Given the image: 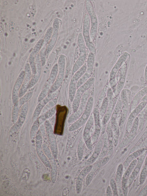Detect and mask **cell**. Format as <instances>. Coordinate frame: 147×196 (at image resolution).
Segmentation results:
<instances>
[{
    "label": "cell",
    "instance_id": "6da1fadb",
    "mask_svg": "<svg viewBox=\"0 0 147 196\" xmlns=\"http://www.w3.org/2000/svg\"><path fill=\"white\" fill-rule=\"evenodd\" d=\"M94 103L93 97H90L88 101L84 110L80 117L73 123L69 128L70 131L76 130L86 122L90 116Z\"/></svg>",
    "mask_w": 147,
    "mask_h": 196
},
{
    "label": "cell",
    "instance_id": "7a4b0ae2",
    "mask_svg": "<svg viewBox=\"0 0 147 196\" xmlns=\"http://www.w3.org/2000/svg\"><path fill=\"white\" fill-rule=\"evenodd\" d=\"M78 44L79 51V55L75 62L72 70L73 75L84 65L86 57V44L82 35L80 33L78 37Z\"/></svg>",
    "mask_w": 147,
    "mask_h": 196
},
{
    "label": "cell",
    "instance_id": "3957f363",
    "mask_svg": "<svg viewBox=\"0 0 147 196\" xmlns=\"http://www.w3.org/2000/svg\"><path fill=\"white\" fill-rule=\"evenodd\" d=\"M90 21L89 15L88 13H85L84 17L82 34L86 45L90 52L94 54L96 51L95 48L90 36Z\"/></svg>",
    "mask_w": 147,
    "mask_h": 196
},
{
    "label": "cell",
    "instance_id": "277c9868",
    "mask_svg": "<svg viewBox=\"0 0 147 196\" xmlns=\"http://www.w3.org/2000/svg\"><path fill=\"white\" fill-rule=\"evenodd\" d=\"M85 5L87 12L90 19L91 27L90 36L91 41H93L95 39L97 32L98 20L93 6L90 1L86 0Z\"/></svg>",
    "mask_w": 147,
    "mask_h": 196
},
{
    "label": "cell",
    "instance_id": "5b68a950",
    "mask_svg": "<svg viewBox=\"0 0 147 196\" xmlns=\"http://www.w3.org/2000/svg\"><path fill=\"white\" fill-rule=\"evenodd\" d=\"M94 81V77H90L77 89L72 102V107L73 112H75L77 111L82 95L92 85Z\"/></svg>",
    "mask_w": 147,
    "mask_h": 196
},
{
    "label": "cell",
    "instance_id": "8992f818",
    "mask_svg": "<svg viewBox=\"0 0 147 196\" xmlns=\"http://www.w3.org/2000/svg\"><path fill=\"white\" fill-rule=\"evenodd\" d=\"M129 54L127 52H124L119 57L112 68L109 75V82L111 87L117 84L116 76L121 67L127 59Z\"/></svg>",
    "mask_w": 147,
    "mask_h": 196
},
{
    "label": "cell",
    "instance_id": "52a82bcc",
    "mask_svg": "<svg viewBox=\"0 0 147 196\" xmlns=\"http://www.w3.org/2000/svg\"><path fill=\"white\" fill-rule=\"evenodd\" d=\"M90 95L89 91H86L82 95L80 104L77 111L73 112L69 117L67 122L69 123H73L78 120L81 116L83 113Z\"/></svg>",
    "mask_w": 147,
    "mask_h": 196
},
{
    "label": "cell",
    "instance_id": "ba28073f",
    "mask_svg": "<svg viewBox=\"0 0 147 196\" xmlns=\"http://www.w3.org/2000/svg\"><path fill=\"white\" fill-rule=\"evenodd\" d=\"M129 55L127 59L122 64L119 70V79L116 87L115 95L117 96L121 92L124 87L126 79L127 71L129 61Z\"/></svg>",
    "mask_w": 147,
    "mask_h": 196
},
{
    "label": "cell",
    "instance_id": "9c48e42d",
    "mask_svg": "<svg viewBox=\"0 0 147 196\" xmlns=\"http://www.w3.org/2000/svg\"><path fill=\"white\" fill-rule=\"evenodd\" d=\"M59 73L57 79L49 91L50 93L57 89L61 85L63 80L65 66V58L63 55H61L58 60Z\"/></svg>",
    "mask_w": 147,
    "mask_h": 196
},
{
    "label": "cell",
    "instance_id": "30bf717a",
    "mask_svg": "<svg viewBox=\"0 0 147 196\" xmlns=\"http://www.w3.org/2000/svg\"><path fill=\"white\" fill-rule=\"evenodd\" d=\"M94 123L93 115L92 114L86 122L83 135L84 140L87 147L91 151L92 149V144L91 141V131Z\"/></svg>",
    "mask_w": 147,
    "mask_h": 196
},
{
    "label": "cell",
    "instance_id": "8fae6325",
    "mask_svg": "<svg viewBox=\"0 0 147 196\" xmlns=\"http://www.w3.org/2000/svg\"><path fill=\"white\" fill-rule=\"evenodd\" d=\"M107 96L108 105L102 121L106 125L111 117L114 109V95L112 90L111 88H109L107 91Z\"/></svg>",
    "mask_w": 147,
    "mask_h": 196
},
{
    "label": "cell",
    "instance_id": "7c38bea8",
    "mask_svg": "<svg viewBox=\"0 0 147 196\" xmlns=\"http://www.w3.org/2000/svg\"><path fill=\"white\" fill-rule=\"evenodd\" d=\"M147 101H142L138 104L136 108L133 109L129 115L127 120V130L129 132L132 127L134 120L137 116L140 113L145 106Z\"/></svg>",
    "mask_w": 147,
    "mask_h": 196
},
{
    "label": "cell",
    "instance_id": "4fadbf2b",
    "mask_svg": "<svg viewBox=\"0 0 147 196\" xmlns=\"http://www.w3.org/2000/svg\"><path fill=\"white\" fill-rule=\"evenodd\" d=\"M95 130L91 137V141L92 145L96 142L98 139L101 131L100 118L99 111L97 108H95L93 112Z\"/></svg>",
    "mask_w": 147,
    "mask_h": 196
},
{
    "label": "cell",
    "instance_id": "5bb4252c",
    "mask_svg": "<svg viewBox=\"0 0 147 196\" xmlns=\"http://www.w3.org/2000/svg\"><path fill=\"white\" fill-rule=\"evenodd\" d=\"M137 159L133 160L127 167V170L122 179L121 185L123 193L125 196H126L127 193V182L128 179L138 162Z\"/></svg>",
    "mask_w": 147,
    "mask_h": 196
},
{
    "label": "cell",
    "instance_id": "9a60e30c",
    "mask_svg": "<svg viewBox=\"0 0 147 196\" xmlns=\"http://www.w3.org/2000/svg\"><path fill=\"white\" fill-rule=\"evenodd\" d=\"M28 109V104L27 103L22 105L20 112L18 120L11 128V131H17L23 125L25 120Z\"/></svg>",
    "mask_w": 147,
    "mask_h": 196
},
{
    "label": "cell",
    "instance_id": "2e32d148",
    "mask_svg": "<svg viewBox=\"0 0 147 196\" xmlns=\"http://www.w3.org/2000/svg\"><path fill=\"white\" fill-rule=\"evenodd\" d=\"M138 124L139 118L138 117H137L134 120L129 135L120 144L119 146L120 148L125 147L133 140L137 133L138 127Z\"/></svg>",
    "mask_w": 147,
    "mask_h": 196
},
{
    "label": "cell",
    "instance_id": "e0dca14e",
    "mask_svg": "<svg viewBox=\"0 0 147 196\" xmlns=\"http://www.w3.org/2000/svg\"><path fill=\"white\" fill-rule=\"evenodd\" d=\"M30 70L29 64H26L25 68V75L23 84L19 93V97H22L25 94L29 87L30 77Z\"/></svg>",
    "mask_w": 147,
    "mask_h": 196
},
{
    "label": "cell",
    "instance_id": "ac0fdd59",
    "mask_svg": "<svg viewBox=\"0 0 147 196\" xmlns=\"http://www.w3.org/2000/svg\"><path fill=\"white\" fill-rule=\"evenodd\" d=\"M25 75V72L22 71L20 73L14 86L12 92V100L15 104L18 101L19 93L21 85L23 81Z\"/></svg>",
    "mask_w": 147,
    "mask_h": 196
},
{
    "label": "cell",
    "instance_id": "d6986e66",
    "mask_svg": "<svg viewBox=\"0 0 147 196\" xmlns=\"http://www.w3.org/2000/svg\"><path fill=\"white\" fill-rule=\"evenodd\" d=\"M92 166L90 165L84 168L80 172L77 178L76 182V190L77 193H80L82 188V183L85 176L90 172Z\"/></svg>",
    "mask_w": 147,
    "mask_h": 196
},
{
    "label": "cell",
    "instance_id": "ffe728a7",
    "mask_svg": "<svg viewBox=\"0 0 147 196\" xmlns=\"http://www.w3.org/2000/svg\"><path fill=\"white\" fill-rule=\"evenodd\" d=\"M146 154L145 153L144 154L138 159L137 164L129 176L127 182V186L128 188L130 187L139 172L144 161Z\"/></svg>",
    "mask_w": 147,
    "mask_h": 196
},
{
    "label": "cell",
    "instance_id": "44dd1931",
    "mask_svg": "<svg viewBox=\"0 0 147 196\" xmlns=\"http://www.w3.org/2000/svg\"><path fill=\"white\" fill-rule=\"evenodd\" d=\"M59 26V20L56 19L54 21L53 24V34L49 45L47 47L46 53L48 54L52 49L57 39L58 30Z\"/></svg>",
    "mask_w": 147,
    "mask_h": 196
},
{
    "label": "cell",
    "instance_id": "7402d4cb",
    "mask_svg": "<svg viewBox=\"0 0 147 196\" xmlns=\"http://www.w3.org/2000/svg\"><path fill=\"white\" fill-rule=\"evenodd\" d=\"M103 145V141L101 139L97 144L92 156L85 162V165L86 166L91 165L95 161L101 151Z\"/></svg>",
    "mask_w": 147,
    "mask_h": 196
},
{
    "label": "cell",
    "instance_id": "603a6c76",
    "mask_svg": "<svg viewBox=\"0 0 147 196\" xmlns=\"http://www.w3.org/2000/svg\"><path fill=\"white\" fill-rule=\"evenodd\" d=\"M86 68V64H84L73 75L71 80L69 87L76 88L77 82L85 73Z\"/></svg>",
    "mask_w": 147,
    "mask_h": 196
},
{
    "label": "cell",
    "instance_id": "cb8c5ba5",
    "mask_svg": "<svg viewBox=\"0 0 147 196\" xmlns=\"http://www.w3.org/2000/svg\"><path fill=\"white\" fill-rule=\"evenodd\" d=\"M147 94V86L138 92L135 95L132 100L131 111H132L139 104L140 99Z\"/></svg>",
    "mask_w": 147,
    "mask_h": 196
},
{
    "label": "cell",
    "instance_id": "d4e9b609",
    "mask_svg": "<svg viewBox=\"0 0 147 196\" xmlns=\"http://www.w3.org/2000/svg\"><path fill=\"white\" fill-rule=\"evenodd\" d=\"M122 103L120 97H119L114 109L111 115V124L113 128L117 127L116 124V121L117 116L122 109Z\"/></svg>",
    "mask_w": 147,
    "mask_h": 196
},
{
    "label": "cell",
    "instance_id": "484cf974",
    "mask_svg": "<svg viewBox=\"0 0 147 196\" xmlns=\"http://www.w3.org/2000/svg\"><path fill=\"white\" fill-rule=\"evenodd\" d=\"M94 62V55L90 52L88 56L87 61V68L86 72L91 75L93 70Z\"/></svg>",
    "mask_w": 147,
    "mask_h": 196
},
{
    "label": "cell",
    "instance_id": "4316f807",
    "mask_svg": "<svg viewBox=\"0 0 147 196\" xmlns=\"http://www.w3.org/2000/svg\"><path fill=\"white\" fill-rule=\"evenodd\" d=\"M49 100V98L47 97L42 102L40 103L37 106L34 112L32 117V119L33 122L36 121L38 118L43 107Z\"/></svg>",
    "mask_w": 147,
    "mask_h": 196
},
{
    "label": "cell",
    "instance_id": "83f0119b",
    "mask_svg": "<svg viewBox=\"0 0 147 196\" xmlns=\"http://www.w3.org/2000/svg\"><path fill=\"white\" fill-rule=\"evenodd\" d=\"M145 150V148H142L132 153L125 160L123 165L125 168L128 167L131 163L143 152Z\"/></svg>",
    "mask_w": 147,
    "mask_h": 196
},
{
    "label": "cell",
    "instance_id": "f1b7e54d",
    "mask_svg": "<svg viewBox=\"0 0 147 196\" xmlns=\"http://www.w3.org/2000/svg\"><path fill=\"white\" fill-rule=\"evenodd\" d=\"M42 40L41 39L37 43L30 55L29 62L30 63L31 66L32 67H34L35 66L34 63V57L39 50L42 43Z\"/></svg>",
    "mask_w": 147,
    "mask_h": 196
},
{
    "label": "cell",
    "instance_id": "f546056e",
    "mask_svg": "<svg viewBox=\"0 0 147 196\" xmlns=\"http://www.w3.org/2000/svg\"><path fill=\"white\" fill-rule=\"evenodd\" d=\"M123 168V165L120 164L117 168L116 173V182L119 190L120 191H121Z\"/></svg>",
    "mask_w": 147,
    "mask_h": 196
},
{
    "label": "cell",
    "instance_id": "4dcf8cb0",
    "mask_svg": "<svg viewBox=\"0 0 147 196\" xmlns=\"http://www.w3.org/2000/svg\"><path fill=\"white\" fill-rule=\"evenodd\" d=\"M108 105V100L106 97L104 99L99 111L100 119H103L106 112Z\"/></svg>",
    "mask_w": 147,
    "mask_h": 196
},
{
    "label": "cell",
    "instance_id": "1f68e13d",
    "mask_svg": "<svg viewBox=\"0 0 147 196\" xmlns=\"http://www.w3.org/2000/svg\"><path fill=\"white\" fill-rule=\"evenodd\" d=\"M20 106L18 101L14 104L12 114V121L13 124H15L18 120Z\"/></svg>",
    "mask_w": 147,
    "mask_h": 196
},
{
    "label": "cell",
    "instance_id": "d6a6232c",
    "mask_svg": "<svg viewBox=\"0 0 147 196\" xmlns=\"http://www.w3.org/2000/svg\"><path fill=\"white\" fill-rule=\"evenodd\" d=\"M84 140H83L82 138H81L79 141L77 149V155L78 158L80 160H81L83 156L84 145Z\"/></svg>",
    "mask_w": 147,
    "mask_h": 196
},
{
    "label": "cell",
    "instance_id": "836d02e7",
    "mask_svg": "<svg viewBox=\"0 0 147 196\" xmlns=\"http://www.w3.org/2000/svg\"><path fill=\"white\" fill-rule=\"evenodd\" d=\"M109 122L107 126V131L109 138V154H112L113 151V144L112 139V129H111V125Z\"/></svg>",
    "mask_w": 147,
    "mask_h": 196
},
{
    "label": "cell",
    "instance_id": "e575fe53",
    "mask_svg": "<svg viewBox=\"0 0 147 196\" xmlns=\"http://www.w3.org/2000/svg\"><path fill=\"white\" fill-rule=\"evenodd\" d=\"M91 75L85 72L84 74L79 79L76 84V89L85 83L90 78Z\"/></svg>",
    "mask_w": 147,
    "mask_h": 196
},
{
    "label": "cell",
    "instance_id": "d590c367",
    "mask_svg": "<svg viewBox=\"0 0 147 196\" xmlns=\"http://www.w3.org/2000/svg\"><path fill=\"white\" fill-rule=\"evenodd\" d=\"M147 176V164L143 168L141 172L140 177V185L144 182Z\"/></svg>",
    "mask_w": 147,
    "mask_h": 196
},
{
    "label": "cell",
    "instance_id": "8d00e7d4",
    "mask_svg": "<svg viewBox=\"0 0 147 196\" xmlns=\"http://www.w3.org/2000/svg\"><path fill=\"white\" fill-rule=\"evenodd\" d=\"M32 95V93L30 92L27 93L22 97L18 102L20 105H22L26 103L31 98Z\"/></svg>",
    "mask_w": 147,
    "mask_h": 196
},
{
    "label": "cell",
    "instance_id": "74e56055",
    "mask_svg": "<svg viewBox=\"0 0 147 196\" xmlns=\"http://www.w3.org/2000/svg\"><path fill=\"white\" fill-rule=\"evenodd\" d=\"M110 187L112 191L113 195L118 196V192L116 183L114 179L113 178L111 179L110 181Z\"/></svg>",
    "mask_w": 147,
    "mask_h": 196
},
{
    "label": "cell",
    "instance_id": "f35d334b",
    "mask_svg": "<svg viewBox=\"0 0 147 196\" xmlns=\"http://www.w3.org/2000/svg\"><path fill=\"white\" fill-rule=\"evenodd\" d=\"M56 111V107H54L48 111L44 114L42 118L44 120L51 117L55 114Z\"/></svg>",
    "mask_w": 147,
    "mask_h": 196
},
{
    "label": "cell",
    "instance_id": "ab89813d",
    "mask_svg": "<svg viewBox=\"0 0 147 196\" xmlns=\"http://www.w3.org/2000/svg\"><path fill=\"white\" fill-rule=\"evenodd\" d=\"M109 160V158L108 157L103 158L96 163V166L98 168L101 167L105 165Z\"/></svg>",
    "mask_w": 147,
    "mask_h": 196
},
{
    "label": "cell",
    "instance_id": "60d3db41",
    "mask_svg": "<svg viewBox=\"0 0 147 196\" xmlns=\"http://www.w3.org/2000/svg\"><path fill=\"white\" fill-rule=\"evenodd\" d=\"M104 141L103 143L102 148L101 151V156L102 157L105 156L107 152V143L106 140L104 139Z\"/></svg>",
    "mask_w": 147,
    "mask_h": 196
},
{
    "label": "cell",
    "instance_id": "b9f144b4",
    "mask_svg": "<svg viewBox=\"0 0 147 196\" xmlns=\"http://www.w3.org/2000/svg\"><path fill=\"white\" fill-rule=\"evenodd\" d=\"M94 172L93 171L90 172L87 174L86 178V184L88 185L90 183L93 177Z\"/></svg>",
    "mask_w": 147,
    "mask_h": 196
},
{
    "label": "cell",
    "instance_id": "7bdbcfd3",
    "mask_svg": "<svg viewBox=\"0 0 147 196\" xmlns=\"http://www.w3.org/2000/svg\"><path fill=\"white\" fill-rule=\"evenodd\" d=\"M57 99H54L52 101L50 102L45 107L44 109L43 110L42 112L44 113L46 112L50 107L53 106L56 103Z\"/></svg>",
    "mask_w": 147,
    "mask_h": 196
},
{
    "label": "cell",
    "instance_id": "ee69618b",
    "mask_svg": "<svg viewBox=\"0 0 147 196\" xmlns=\"http://www.w3.org/2000/svg\"><path fill=\"white\" fill-rule=\"evenodd\" d=\"M52 31L51 28H50L47 32L44 38L45 41V42H48L51 36Z\"/></svg>",
    "mask_w": 147,
    "mask_h": 196
},
{
    "label": "cell",
    "instance_id": "f6af8a7d",
    "mask_svg": "<svg viewBox=\"0 0 147 196\" xmlns=\"http://www.w3.org/2000/svg\"><path fill=\"white\" fill-rule=\"evenodd\" d=\"M147 195V185L140 191L138 195L140 196H146Z\"/></svg>",
    "mask_w": 147,
    "mask_h": 196
},
{
    "label": "cell",
    "instance_id": "bcb514c9",
    "mask_svg": "<svg viewBox=\"0 0 147 196\" xmlns=\"http://www.w3.org/2000/svg\"><path fill=\"white\" fill-rule=\"evenodd\" d=\"M106 195L107 196H113V193L111 189L110 186H108L106 191Z\"/></svg>",
    "mask_w": 147,
    "mask_h": 196
},
{
    "label": "cell",
    "instance_id": "7dc6e473",
    "mask_svg": "<svg viewBox=\"0 0 147 196\" xmlns=\"http://www.w3.org/2000/svg\"><path fill=\"white\" fill-rule=\"evenodd\" d=\"M144 77L146 84H147V64L146 67L144 72Z\"/></svg>",
    "mask_w": 147,
    "mask_h": 196
},
{
    "label": "cell",
    "instance_id": "c3c4849f",
    "mask_svg": "<svg viewBox=\"0 0 147 196\" xmlns=\"http://www.w3.org/2000/svg\"><path fill=\"white\" fill-rule=\"evenodd\" d=\"M145 164L146 165L147 164V155L146 157L145 161Z\"/></svg>",
    "mask_w": 147,
    "mask_h": 196
},
{
    "label": "cell",
    "instance_id": "681fc988",
    "mask_svg": "<svg viewBox=\"0 0 147 196\" xmlns=\"http://www.w3.org/2000/svg\"><path fill=\"white\" fill-rule=\"evenodd\" d=\"M34 40V39H32L30 41L31 42H32Z\"/></svg>",
    "mask_w": 147,
    "mask_h": 196
}]
</instances>
